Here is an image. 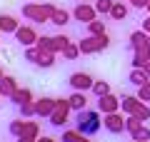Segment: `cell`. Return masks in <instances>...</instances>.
Listing matches in <instances>:
<instances>
[{"mask_svg": "<svg viewBox=\"0 0 150 142\" xmlns=\"http://www.w3.org/2000/svg\"><path fill=\"white\" fill-rule=\"evenodd\" d=\"M38 37H40V35L35 32V27H33V25H20V27L15 30V42H18V45H23V47L35 45Z\"/></svg>", "mask_w": 150, "mask_h": 142, "instance_id": "cell-9", "label": "cell"}, {"mask_svg": "<svg viewBox=\"0 0 150 142\" xmlns=\"http://www.w3.org/2000/svg\"><path fill=\"white\" fill-rule=\"evenodd\" d=\"M133 115L138 117L140 122H148L150 120V105H148V102H138V107L133 110Z\"/></svg>", "mask_w": 150, "mask_h": 142, "instance_id": "cell-26", "label": "cell"}, {"mask_svg": "<svg viewBox=\"0 0 150 142\" xmlns=\"http://www.w3.org/2000/svg\"><path fill=\"white\" fill-rule=\"evenodd\" d=\"M148 72H145V67H133L130 70V75H128V82L133 85V87H140V85H145L148 82Z\"/></svg>", "mask_w": 150, "mask_h": 142, "instance_id": "cell-14", "label": "cell"}, {"mask_svg": "<svg viewBox=\"0 0 150 142\" xmlns=\"http://www.w3.org/2000/svg\"><path fill=\"white\" fill-rule=\"evenodd\" d=\"M78 47H80V55H95V53H103V50H108L110 47V35H88L83 37L80 42H78Z\"/></svg>", "mask_w": 150, "mask_h": 142, "instance_id": "cell-3", "label": "cell"}, {"mask_svg": "<svg viewBox=\"0 0 150 142\" xmlns=\"http://www.w3.org/2000/svg\"><path fill=\"white\" fill-rule=\"evenodd\" d=\"M130 137L138 140V142H150V127L148 125H140L135 132H130Z\"/></svg>", "mask_w": 150, "mask_h": 142, "instance_id": "cell-30", "label": "cell"}, {"mask_svg": "<svg viewBox=\"0 0 150 142\" xmlns=\"http://www.w3.org/2000/svg\"><path fill=\"white\" fill-rule=\"evenodd\" d=\"M145 72H148V77H150V60H148V65H145Z\"/></svg>", "mask_w": 150, "mask_h": 142, "instance_id": "cell-41", "label": "cell"}, {"mask_svg": "<svg viewBox=\"0 0 150 142\" xmlns=\"http://www.w3.org/2000/svg\"><path fill=\"white\" fill-rule=\"evenodd\" d=\"M63 55H65V60H78V55H80V47H78V42H70V45L63 50Z\"/></svg>", "mask_w": 150, "mask_h": 142, "instance_id": "cell-35", "label": "cell"}, {"mask_svg": "<svg viewBox=\"0 0 150 142\" xmlns=\"http://www.w3.org/2000/svg\"><path fill=\"white\" fill-rule=\"evenodd\" d=\"M18 117H23V120L35 117V100H30V102H25V105L18 107Z\"/></svg>", "mask_w": 150, "mask_h": 142, "instance_id": "cell-23", "label": "cell"}, {"mask_svg": "<svg viewBox=\"0 0 150 142\" xmlns=\"http://www.w3.org/2000/svg\"><path fill=\"white\" fill-rule=\"evenodd\" d=\"M130 8H135V10H143L145 5H148V0H128Z\"/></svg>", "mask_w": 150, "mask_h": 142, "instance_id": "cell-37", "label": "cell"}, {"mask_svg": "<svg viewBox=\"0 0 150 142\" xmlns=\"http://www.w3.org/2000/svg\"><path fill=\"white\" fill-rule=\"evenodd\" d=\"M15 90H18V85H15V77H13V75H3V77H0V97L8 100Z\"/></svg>", "mask_w": 150, "mask_h": 142, "instance_id": "cell-13", "label": "cell"}, {"mask_svg": "<svg viewBox=\"0 0 150 142\" xmlns=\"http://www.w3.org/2000/svg\"><path fill=\"white\" fill-rule=\"evenodd\" d=\"M33 100V92L28 87H18L15 92L10 95V97H8V102H10V105H15V107H20V105H25V102H30Z\"/></svg>", "mask_w": 150, "mask_h": 142, "instance_id": "cell-12", "label": "cell"}, {"mask_svg": "<svg viewBox=\"0 0 150 142\" xmlns=\"http://www.w3.org/2000/svg\"><path fill=\"white\" fill-rule=\"evenodd\" d=\"M95 97H103V95H110V82H105V80H95L93 82V90H90Z\"/></svg>", "mask_w": 150, "mask_h": 142, "instance_id": "cell-24", "label": "cell"}, {"mask_svg": "<svg viewBox=\"0 0 150 142\" xmlns=\"http://www.w3.org/2000/svg\"><path fill=\"white\" fill-rule=\"evenodd\" d=\"M95 110L100 112V115H110V112H118L120 110V97H115V95H103V97H98L95 102Z\"/></svg>", "mask_w": 150, "mask_h": 142, "instance_id": "cell-8", "label": "cell"}, {"mask_svg": "<svg viewBox=\"0 0 150 142\" xmlns=\"http://www.w3.org/2000/svg\"><path fill=\"white\" fill-rule=\"evenodd\" d=\"M98 18V10H95V5H88V3H78V5L73 8V20H78V22H93Z\"/></svg>", "mask_w": 150, "mask_h": 142, "instance_id": "cell-7", "label": "cell"}, {"mask_svg": "<svg viewBox=\"0 0 150 142\" xmlns=\"http://www.w3.org/2000/svg\"><path fill=\"white\" fill-rule=\"evenodd\" d=\"M68 45H70L68 35H53V53H63Z\"/></svg>", "mask_w": 150, "mask_h": 142, "instance_id": "cell-28", "label": "cell"}, {"mask_svg": "<svg viewBox=\"0 0 150 142\" xmlns=\"http://www.w3.org/2000/svg\"><path fill=\"white\" fill-rule=\"evenodd\" d=\"M135 95H138V100H140V102H150V80H148L145 85H140Z\"/></svg>", "mask_w": 150, "mask_h": 142, "instance_id": "cell-36", "label": "cell"}, {"mask_svg": "<svg viewBox=\"0 0 150 142\" xmlns=\"http://www.w3.org/2000/svg\"><path fill=\"white\" fill-rule=\"evenodd\" d=\"M138 95H125V97H120V110L125 112V115H133V110L138 107Z\"/></svg>", "mask_w": 150, "mask_h": 142, "instance_id": "cell-20", "label": "cell"}, {"mask_svg": "<svg viewBox=\"0 0 150 142\" xmlns=\"http://www.w3.org/2000/svg\"><path fill=\"white\" fill-rule=\"evenodd\" d=\"M68 100H70V107H73L75 112H80V110H85V107H88V97H85V92H75V90H73V95H70Z\"/></svg>", "mask_w": 150, "mask_h": 142, "instance_id": "cell-18", "label": "cell"}, {"mask_svg": "<svg viewBox=\"0 0 150 142\" xmlns=\"http://www.w3.org/2000/svg\"><path fill=\"white\" fill-rule=\"evenodd\" d=\"M112 3H115V0H95V10H98V15H110Z\"/></svg>", "mask_w": 150, "mask_h": 142, "instance_id": "cell-34", "label": "cell"}, {"mask_svg": "<svg viewBox=\"0 0 150 142\" xmlns=\"http://www.w3.org/2000/svg\"><path fill=\"white\" fill-rule=\"evenodd\" d=\"M35 47L40 53H53V35H40L35 42Z\"/></svg>", "mask_w": 150, "mask_h": 142, "instance_id": "cell-25", "label": "cell"}, {"mask_svg": "<svg viewBox=\"0 0 150 142\" xmlns=\"http://www.w3.org/2000/svg\"><path fill=\"white\" fill-rule=\"evenodd\" d=\"M18 142H38V140H30V137H25V135H23V137H18Z\"/></svg>", "mask_w": 150, "mask_h": 142, "instance_id": "cell-40", "label": "cell"}, {"mask_svg": "<svg viewBox=\"0 0 150 142\" xmlns=\"http://www.w3.org/2000/svg\"><path fill=\"white\" fill-rule=\"evenodd\" d=\"M145 42H148V32L145 30H135V32H130V37H128V50L133 53L135 47L145 45Z\"/></svg>", "mask_w": 150, "mask_h": 142, "instance_id": "cell-17", "label": "cell"}, {"mask_svg": "<svg viewBox=\"0 0 150 142\" xmlns=\"http://www.w3.org/2000/svg\"><path fill=\"white\" fill-rule=\"evenodd\" d=\"M128 5H125L123 0H120V3H112V8H110V18L115 22H120V20H125V18H128Z\"/></svg>", "mask_w": 150, "mask_h": 142, "instance_id": "cell-19", "label": "cell"}, {"mask_svg": "<svg viewBox=\"0 0 150 142\" xmlns=\"http://www.w3.org/2000/svg\"><path fill=\"white\" fill-rule=\"evenodd\" d=\"M143 30H145V32H148V35H150V15L145 18V20H143Z\"/></svg>", "mask_w": 150, "mask_h": 142, "instance_id": "cell-38", "label": "cell"}, {"mask_svg": "<svg viewBox=\"0 0 150 142\" xmlns=\"http://www.w3.org/2000/svg\"><path fill=\"white\" fill-rule=\"evenodd\" d=\"M25 63H30V65H35L38 67V63H40V50H38L35 45H30V47H25Z\"/></svg>", "mask_w": 150, "mask_h": 142, "instance_id": "cell-27", "label": "cell"}, {"mask_svg": "<svg viewBox=\"0 0 150 142\" xmlns=\"http://www.w3.org/2000/svg\"><path fill=\"white\" fill-rule=\"evenodd\" d=\"M88 35H105V22L103 20H93V22H88Z\"/></svg>", "mask_w": 150, "mask_h": 142, "instance_id": "cell-31", "label": "cell"}, {"mask_svg": "<svg viewBox=\"0 0 150 142\" xmlns=\"http://www.w3.org/2000/svg\"><path fill=\"white\" fill-rule=\"evenodd\" d=\"M53 110H55V97H40V100H35V117L48 120L53 115Z\"/></svg>", "mask_w": 150, "mask_h": 142, "instance_id": "cell-10", "label": "cell"}, {"mask_svg": "<svg viewBox=\"0 0 150 142\" xmlns=\"http://www.w3.org/2000/svg\"><path fill=\"white\" fill-rule=\"evenodd\" d=\"M83 142H93V140H90V137H83Z\"/></svg>", "mask_w": 150, "mask_h": 142, "instance_id": "cell-43", "label": "cell"}, {"mask_svg": "<svg viewBox=\"0 0 150 142\" xmlns=\"http://www.w3.org/2000/svg\"><path fill=\"white\" fill-rule=\"evenodd\" d=\"M145 10H148V15H150V0H148V5H145Z\"/></svg>", "mask_w": 150, "mask_h": 142, "instance_id": "cell-42", "label": "cell"}, {"mask_svg": "<svg viewBox=\"0 0 150 142\" xmlns=\"http://www.w3.org/2000/svg\"><path fill=\"white\" fill-rule=\"evenodd\" d=\"M70 112H73V107H70L68 97H55V110H53V115L48 117V125L58 127V130H65V122H68Z\"/></svg>", "mask_w": 150, "mask_h": 142, "instance_id": "cell-4", "label": "cell"}, {"mask_svg": "<svg viewBox=\"0 0 150 142\" xmlns=\"http://www.w3.org/2000/svg\"><path fill=\"white\" fill-rule=\"evenodd\" d=\"M133 142H138V140H133Z\"/></svg>", "mask_w": 150, "mask_h": 142, "instance_id": "cell-47", "label": "cell"}, {"mask_svg": "<svg viewBox=\"0 0 150 142\" xmlns=\"http://www.w3.org/2000/svg\"><path fill=\"white\" fill-rule=\"evenodd\" d=\"M75 130L80 132V135H85V137H93L95 132H100L103 130V117H100V112L98 110H80L78 115H75Z\"/></svg>", "mask_w": 150, "mask_h": 142, "instance_id": "cell-1", "label": "cell"}, {"mask_svg": "<svg viewBox=\"0 0 150 142\" xmlns=\"http://www.w3.org/2000/svg\"><path fill=\"white\" fill-rule=\"evenodd\" d=\"M148 60H150V42H145V45L133 50V67H145Z\"/></svg>", "mask_w": 150, "mask_h": 142, "instance_id": "cell-11", "label": "cell"}, {"mask_svg": "<svg viewBox=\"0 0 150 142\" xmlns=\"http://www.w3.org/2000/svg\"><path fill=\"white\" fill-rule=\"evenodd\" d=\"M83 137H85V135H80L75 127H70V130H63V132H60V142H83Z\"/></svg>", "mask_w": 150, "mask_h": 142, "instance_id": "cell-22", "label": "cell"}, {"mask_svg": "<svg viewBox=\"0 0 150 142\" xmlns=\"http://www.w3.org/2000/svg\"><path fill=\"white\" fill-rule=\"evenodd\" d=\"M18 27H20V22H18L13 15H0V32H5V35H15Z\"/></svg>", "mask_w": 150, "mask_h": 142, "instance_id": "cell-15", "label": "cell"}, {"mask_svg": "<svg viewBox=\"0 0 150 142\" xmlns=\"http://www.w3.org/2000/svg\"><path fill=\"white\" fill-rule=\"evenodd\" d=\"M58 10V8L53 5V3H25V5L20 8L23 18L30 22H35V25H45V22H50V18H53V13Z\"/></svg>", "mask_w": 150, "mask_h": 142, "instance_id": "cell-2", "label": "cell"}, {"mask_svg": "<svg viewBox=\"0 0 150 142\" xmlns=\"http://www.w3.org/2000/svg\"><path fill=\"white\" fill-rule=\"evenodd\" d=\"M140 125H145V122H140L135 115H125V132H128V135H130V132H135Z\"/></svg>", "mask_w": 150, "mask_h": 142, "instance_id": "cell-33", "label": "cell"}, {"mask_svg": "<svg viewBox=\"0 0 150 142\" xmlns=\"http://www.w3.org/2000/svg\"><path fill=\"white\" fill-rule=\"evenodd\" d=\"M123 3H128V0H123Z\"/></svg>", "mask_w": 150, "mask_h": 142, "instance_id": "cell-46", "label": "cell"}, {"mask_svg": "<svg viewBox=\"0 0 150 142\" xmlns=\"http://www.w3.org/2000/svg\"><path fill=\"white\" fill-rule=\"evenodd\" d=\"M53 65H55V53H40V63H38V67L50 70Z\"/></svg>", "mask_w": 150, "mask_h": 142, "instance_id": "cell-32", "label": "cell"}, {"mask_svg": "<svg viewBox=\"0 0 150 142\" xmlns=\"http://www.w3.org/2000/svg\"><path fill=\"white\" fill-rule=\"evenodd\" d=\"M70 20H73V13H70V10H65V8H58V10L53 13V18H50V25L63 27V25H68Z\"/></svg>", "mask_w": 150, "mask_h": 142, "instance_id": "cell-16", "label": "cell"}, {"mask_svg": "<svg viewBox=\"0 0 150 142\" xmlns=\"http://www.w3.org/2000/svg\"><path fill=\"white\" fill-rule=\"evenodd\" d=\"M38 142H55V140H53V137H43V135H40V137H38Z\"/></svg>", "mask_w": 150, "mask_h": 142, "instance_id": "cell-39", "label": "cell"}, {"mask_svg": "<svg viewBox=\"0 0 150 142\" xmlns=\"http://www.w3.org/2000/svg\"><path fill=\"white\" fill-rule=\"evenodd\" d=\"M3 75H5V72H3V70H0V77H3Z\"/></svg>", "mask_w": 150, "mask_h": 142, "instance_id": "cell-44", "label": "cell"}, {"mask_svg": "<svg viewBox=\"0 0 150 142\" xmlns=\"http://www.w3.org/2000/svg\"><path fill=\"white\" fill-rule=\"evenodd\" d=\"M148 42H150V35H148Z\"/></svg>", "mask_w": 150, "mask_h": 142, "instance_id": "cell-45", "label": "cell"}, {"mask_svg": "<svg viewBox=\"0 0 150 142\" xmlns=\"http://www.w3.org/2000/svg\"><path fill=\"white\" fill-rule=\"evenodd\" d=\"M93 82H95V80H93L88 72H73L68 77V85L75 90V92H88V90H93Z\"/></svg>", "mask_w": 150, "mask_h": 142, "instance_id": "cell-6", "label": "cell"}, {"mask_svg": "<svg viewBox=\"0 0 150 142\" xmlns=\"http://www.w3.org/2000/svg\"><path fill=\"white\" fill-rule=\"evenodd\" d=\"M0 100H3V97H0Z\"/></svg>", "mask_w": 150, "mask_h": 142, "instance_id": "cell-48", "label": "cell"}, {"mask_svg": "<svg viewBox=\"0 0 150 142\" xmlns=\"http://www.w3.org/2000/svg\"><path fill=\"white\" fill-rule=\"evenodd\" d=\"M8 132H10L13 137H23V132H25V120L23 117H15V120H10V125H8Z\"/></svg>", "mask_w": 150, "mask_h": 142, "instance_id": "cell-21", "label": "cell"}, {"mask_svg": "<svg viewBox=\"0 0 150 142\" xmlns=\"http://www.w3.org/2000/svg\"><path fill=\"white\" fill-rule=\"evenodd\" d=\"M103 127H105L110 135H123L125 132V115L120 112H110V115L103 117Z\"/></svg>", "mask_w": 150, "mask_h": 142, "instance_id": "cell-5", "label": "cell"}, {"mask_svg": "<svg viewBox=\"0 0 150 142\" xmlns=\"http://www.w3.org/2000/svg\"><path fill=\"white\" fill-rule=\"evenodd\" d=\"M25 137H30V140H38L40 137V125L33 120H25V132H23Z\"/></svg>", "mask_w": 150, "mask_h": 142, "instance_id": "cell-29", "label": "cell"}]
</instances>
